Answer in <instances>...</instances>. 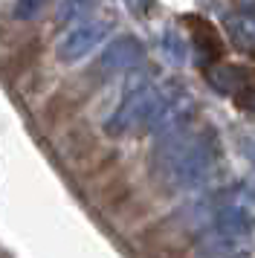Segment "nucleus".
Listing matches in <instances>:
<instances>
[{
    "instance_id": "obj_2",
    "label": "nucleus",
    "mask_w": 255,
    "mask_h": 258,
    "mask_svg": "<svg viewBox=\"0 0 255 258\" xmlns=\"http://www.w3.org/2000/svg\"><path fill=\"white\" fill-rule=\"evenodd\" d=\"M174 90H162L151 82H137L128 87L125 99L119 102V107L113 110V116L107 119L104 131L110 137H122V134H131L137 128H148L154 116L162 110V105L171 99Z\"/></svg>"
},
{
    "instance_id": "obj_3",
    "label": "nucleus",
    "mask_w": 255,
    "mask_h": 258,
    "mask_svg": "<svg viewBox=\"0 0 255 258\" xmlns=\"http://www.w3.org/2000/svg\"><path fill=\"white\" fill-rule=\"evenodd\" d=\"M107 32H110V21H84V24L73 26L67 35L58 41V58L64 64H76L84 55H90L104 41Z\"/></svg>"
},
{
    "instance_id": "obj_9",
    "label": "nucleus",
    "mask_w": 255,
    "mask_h": 258,
    "mask_svg": "<svg viewBox=\"0 0 255 258\" xmlns=\"http://www.w3.org/2000/svg\"><path fill=\"white\" fill-rule=\"evenodd\" d=\"M99 6V0H61V9H58V24H73L84 15H90Z\"/></svg>"
},
{
    "instance_id": "obj_11",
    "label": "nucleus",
    "mask_w": 255,
    "mask_h": 258,
    "mask_svg": "<svg viewBox=\"0 0 255 258\" xmlns=\"http://www.w3.org/2000/svg\"><path fill=\"white\" fill-rule=\"evenodd\" d=\"M46 6V0H15V18L18 21H32L41 15V9Z\"/></svg>"
},
{
    "instance_id": "obj_6",
    "label": "nucleus",
    "mask_w": 255,
    "mask_h": 258,
    "mask_svg": "<svg viewBox=\"0 0 255 258\" xmlns=\"http://www.w3.org/2000/svg\"><path fill=\"white\" fill-rule=\"evenodd\" d=\"M209 84L218 90V93L226 96H238L243 87H249L255 82V73L249 67H241V64H215L209 67Z\"/></svg>"
},
{
    "instance_id": "obj_4",
    "label": "nucleus",
    "mask_w": 255,
    "mask_h": 258,
    "mask_svg": "<svg viewBox=\"0 0 255 258\" xmlns=\"http://www.w3.org/2000/svg\"><path fill=\"white\" fill-rule=\"evenodd\" d=\"M246 244H249L246 235H235V232L215 229V226H206L195 246V258H235L246 252Z\"/></svg>"
},
{
    "instance_id": "obj_5",
    "label": "nucleus",
    "mask_w": 255,
    "mask_h": 258,
    "mask_svg": "<svg viewBox=\"0 0 255 258\" xmlns=\"http://www.w3.org/2000/svg\"><path fill=\"white\" fill-rule=\"evenodd\" d=\"M142 55H145V49H142V44H139L137 38H116L110 47L104 49L102 55V70L104 73H125L131 70V67H137L139 61H142Z\"/></svg>"
},
{
    "instance_id": "obj_13",
    "label": "nucleus",
    "mask_w": 255,
    "mask_h": 258,
    "mask_svg": "<svg viewBox=\"0 0 255 258\" xmlns=\"http://www.w3.org/2000/svg\"><path fill=\"white\" fill-rule=\"evenodd\" d=\"M131 6H134L137 12H145V9L151 6V0H131Z\"/></svg>"
},
{
    "instance_id": "obj_1",
    "label": "nucleus",
    "mask_w": 255,
    "mask_h": 258,
    "mask_svg": "<svg viewBox=\"0 0 255 258\" xmlns=\"http://www.w3.org/2000/svg\"><path fill=\"white\" fill-rule=\"evenodd\" d=\"M220 160V142L209 128H183L157 137L154 171L171 188H197L206 183Z\"/></svg>"
},
{
    "instance_id": "obj_8",
    "label": "nucleus",
    "mask_w": 255,
    "mask_h": 258,
    "mask_svg": "<svg viewBox=\"0 0 255 258\" xmlns=\"http://www.w3.org/2000/svg\"><path fill=\"white\" fill-rule=\"evenodd\" d=\"M232 44L243 52H255V21L252 18H232L229 21Z\"/></svg>"
},
{
    "instance_id": "obj_14",
    "label": "nucleus",
    "mask_w": 255,
    "mask_h": 258,
    "mask_svg": "<svg viewBox=\"0 0 255 258\" xmlns=\"http://www.w3.org/2000/svg\"><path fill=\"white\" fill-rule=\"evenodd\" d=\"M235 258H249V255H246V252H241V255H235Z\"/></svg>"
},
{
    "instance_id": "obj_12",
    "label": "nucleus",
    "mask_w": 255,
    "mask_h": 258,
    "mask_svg": "<svg viewBox=\"0 0 255 258\" xmlns=\"http://www.w3.org/2000/svg\"><path fill=\"white\" fill-rule=\"evenodd\" d=\"M235 99H238V105H241V107H246L249 113H255V82L249 84V87H243Z\"/></svg>"
},
{
    "instance_id": "obj_10",
    "label": "nucleus",
    "mask_w": 255,
    "mask_h": 258,
    "mask_svg": "<svg viewBox=\"0 0 255 258\" xmlns=\"http://www.w3.org/2000/svg\"><path fill=\"white\" fill-rule=\"evenodd\" d=\"M162 49H165V55H168L174 64H183L185 52H188V49H185V44H183V38L177 35L174 29H168V32L162 35Z\"/></svg>"
},
{
    "instance_id": "obj_7",
    "label": "nucleus",
    "mask_w": 255,
    "mask_h": 258,
    "mask_svg": "<svg viewBox=\"0 0 255 258\" xmlns=\"http://www.w3.org/2000/svg\"><path fill=\"white\" fill-rule=\"evenodd\" d=\"M185 24L192 26V47H195V52L200 55V61H218L220 55H223V44H220V35L218 29L209 24V21H203V18H185Z\"/></svg>"
}]
</instances>
